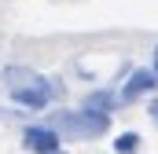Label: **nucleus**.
<instances>
[{"instance_id":"obj_1","label":"nucleus","mask_w":158,"mask_h":154,"mask_svg":"<svg viewBox=\"0 0 158 154\" xmlns=\"http://www.w3.org/2000/svg\"><path fill=\"white\" fill-rule=\"evenodd\" d=\"M0 84H4L7 99H11L15 107L30 110V114L48 110V107H52L55 99H63V92H66L59 77H44V74H37L33 66H4V70H0Z\"/></svg>"},{"instance_id":"obj_2","label":"nucleus","mask_w":158,"mask_h":154,"mask_svg":"<svg viewBox=\"0 0 158 154\" xmlns=\"http://www.w3.org/2000/svg\"><path fill=\"white\" fill-rule=\"evenodd\" d=\"M48 125L59 132V136H70V140H99L110 132V114H96V110H85V107H74V110H52L48 114Z\"/></svg>"},{"instance_id":"obj_3","label":"nucleus","mask_w":158,"mask_h":154,"mask_svg":"<svg viewBox=\"0 0 158 154\" xmlns=\"http://www.w3.org/2000/svg\"><path fill=\"white\" fill-rule=\"evenodd\" d=\"M19 143H22V151H30V154H52V151L63 147V136L48 121H30V125L19 128Z\"/></svg>"},{"instance_id":"obj_4","label":"nucleus","mask_w":158,"mask_h":154,"mask_svg":"<svg viewBox=\"0 0 158 154\" xmlns=\"http://www.w3.org/2000/svg\"><path fill=\"white\" fill-rule=\"evenodd\" d=\"M155 88H158V77L151 74V66H136L132 74L125 77V84L118 88V99H121V107H125V103H136V99L155 95Z\"/></svg>"},{"instance_id":"obj_5","label":"nucleus","mask_w":158,"mask_h":154,"mask_svg":"<svg viewBox=\"0 0 158 154\" xmlns=\"http://www.w3.org/2000/svg\"><path fill=\"white\" fill-rule=\"evenodd\" d=\"M81 107H85V110H96V114H110V117H114V110L121 107V99H118L114 88H92V92L81 99Z\"/></svg>"},{"instance_id":"obj_6","label":"nucleus","mask_w":158,"mask_h":154,"mask_svg":"<svg viewBox=\"0 0 158 154\" xmlns=\"http://www.w3.org/2000/svg\"><path fill=\"white\" fill-rule=\"evenodd\" d=\"M140 147H143V140H140V132H118L114 136V154H140Z\"/></svg>"},{"instance_id":"obj_7","label":"nucleus","mask_w":158,"mask_h":154,"mask_svg":"<svg viewBox=\"0 0 158 154\" xmlns=\"http://www.w3.org/2000/svg\"><path fill=\"white\" fill-rule=\"evenodd\" d=\"M147 117L158 125V99H151V103H147Z\"/></svg>"},{"instance_id":"obj_8","label":"nucleus","mask_w":158,"mask_h":154,"mask_svg":"<svg viewBox=\"0 0 158 154\" xmlns=\"http://www.w3.org/2000/svg\"><path fill=\"white\" fill-rule=\"evenodd\" d=\"M151 74L158 77V44H155V51H151Z\"/></svg>"},{"instance_id":"obj_9","label":"nucleus","mask_w":158,"mask_h":154,"mask_svg":"<svg viewBox=\"0 0 158 154\" xmlns=\"http://www.w3.org/2000/svg\"><path fill=\"white\" fill-rule=\"evenodd\" d=\"M52 154H66V151H63V147H59V151H52Z\"/></svg>"}]
</instances>
